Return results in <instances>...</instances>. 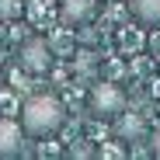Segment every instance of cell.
Masks as SVG:
<instances>
[{
    "label": "cell",
    "mask_w": 160,
    "mask_h": 160,
    "mask_svg": "<svg viewBox=\"0 0 160 160\" xmlns=\"http://www.w3.org/2000/svg\"><path fill=\"white\" fill-rule=\"evenodd\" d=\"M0 18H4V21L21 18V0H0Z\"/></svg>",
    "instance_id": "cell-7"
},
{
    "label": "cell",
    "mask_w": 160,
    "mask_h": 160,
    "mask_svg": "<svg viewBox=\"0 0 160 160\" xmlns=\"http://www.w3.org/2000/svg\"><path fill=\"white\" fill-rule=\"evenodd\" d=\"M18 59L28 73H45L52 66V49L45 38H24L21 49H18Z\"/></svg>",
    "instance_id": "cell-3"
},
{
    "label": "cell",
    "mask_w": 160,
    "mask_h": 160,
    "mask_svg": "<svg viewBox=\"0 0 160 160\" xmlns=\"http://www.w3.org/2000/svg\"><path fill=\"white\" fill-rule=\"evenodd\" d=\"M66 122V104L56 94H32L21 104V125L24 136H52Z\"/></svg>",
    "instance_id": "cell-1"
},
{
    "label": "cell",
    "mask_w": 160,
    "mask_h": 160,
    "mask_svg": "<svg viewBox=\"0 0 160 160\" xmlns=\"http://www.w3.org/2000/svg\"><path fill=\"white\" fill-rule=\"evenodd\" d=\"M129 11L146 28H157L160 24V0H129Z\"/></svg>",
    "instance_id": "cell-6"
},
{
    "label": "cell",
    "mask_w": 160,
    "mask_h": 160,
    "mask_svg": "<svg viewBox=\"0 0 160 160\" xmlns=\"http://www.w3.org/2000/svg\"><path fill=\"white\" fill-rule=\"evenodd\" d=\"M21 150H24L21 118H0V157H18Z\"/></svg>",
    "instance_id": "cell-4"
},
{
    "label": "cell",
    "mask_w": 160,
    "mask_h": 160,
    "mask_svg": "<svg viewBox=\"0 0 160 160\" xmlns=\"http://www.w3.org/2000/svg\"><path fill=\"white\" fill-rule=\"evenodd\" d=\"M87 108H91V115H98L104 122H115L118 115H125V91L112 80H98L87 94Z\"/></svg>",
    "instance_id": "cell-2"
},
{
    "label": "cell",
    "mask_w": 160,
    "mask_h": 160,
    "mask_svg": "<svg viewBox=\"0 0 160 160\" xmlns=\"http://www.w3.org/2000/svg\"><path fill=\"white\" fill-rule=\"evenodd\" d=\"M98 14V0H63L59 4V18L66 24H87Z\"/></svg>",
    "instance_id": "cell-5"
},
{
    "label": "cell",
    "mask_w": 160,
    "mask_h": 160,
    "mask_svg": "<svg viewBox=\"0 0 160 160\" xmlns=\"http://www.w3.org/2000/svg\"><path fill=\"white\" fill-rule=\"evenodd\" d=\"M150 153H153V157H160V129H153V132H150Z\"/></svg>",
    "instance_id": "cell-8"
}]
</instances>
